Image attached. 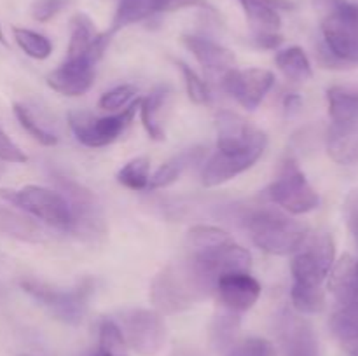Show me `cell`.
<instances>
[{
	"label": "cell",
	"mask_w": 358,
	"mask_h": 356,
	"mask_svg": "<svg viewBox=\"0 0 358 356\" xmlns=\"http://www.w3.org/2000/svg\"><path fill=\"white\" fill-rule=\"evenodd\" d=\"M283 107H285V112H296L301 108V96H297V94H289V96L285 98V103H283Z\"/></svg>",
	"instance_id": "cell-43"
},
{
	"label": "cell",
	"mask_w": 358,
	"mask_h": 356,
	"mask_svg": "<svg viewBox=\"0 0 358 356\" xmlns=\"http://www.w3.org/2000/svg\"><path fill=\"white\" fill-rule=\"evenodd\" d=\"M336 262L334 237L329 232L315 234L294 253L290 262L292 285L304 288H322Z\"/></svg>",
	"instance_id": "cell-7"
},
{
	"label": "cell",
	"mask_w": 358,
	"mask_h": 356,
	"mask_svg": "<svg viewBox=\"0 0 358 356\" xmlns=\"http://www.w3.org/2000/svg\"><path fill=\"white\" fill-rule=\"evenodd\" d=\"M56 184L59 185V191L69 202L70 218H72L69 232L91 241H96L98 237L105 236V230H107L105 220L93 192L63 175L56 177Z\"/></svg>",
	"instance_id": "cell-9"
},
{
	"label": "cell",
	"mask_w": 358,
	"mask_h": 356,
	"mask_svg": "<svg viewBox=\"0 0 358 356\" xmlns=\"http://www.w3.org/2000/svg\"><path fill=\"white\" fill-rule=\"evenodd\" d=\"M171 100H173V89L168 84H159L145 98L140 100L138 110L143 128L149 133L150 138L157 142L166 138L164 121L170 112Z\"/></svg>",
	"instance_id": "cell-18"
},
{
	"label": "cell",
	"mask_w": 358,
	"mask_h": 356,
	"mask_svg": "<svg viewBox=\"0 0 358 356\" xmlns=\"http://www.w3.org/2000/svg\"><path fill=\"white\" fill-rule=\"evenodd\" d=\"M261 283L250 272H229L217 279L215 292L220 306L241 314L252 309L261 297Z\"/></svg>",
	"instance_id": "cell-15"
},
{
	"label": "cell",
	"mask_w": 358,
	"mask_h": 356,
	"mask_svg": "<svg viewBox=\"0 0 358 356\" xmlns=\"http://www.w3.org/2000/svg\"><path fill=\"white\" fill-rule=\"evenodd\" d=\"M348 353H350V356H358V344L348 346Z\"/></svg>",
	"instance_id": "cell-44"
},
{
	"label": "cell",
	"mask_w": 358,
	"mask_h": 356,
	"mask_svg": "<svg viewBox=\"0 0 358 356\" xmlns=\"http://www.w3.org/2000/svg\"><path fill=\"white\" fill-rule=\"evenodd\" d=\"M327 105L332 124H350V122H358V87H329Z\"/></svg>",
	"instance_id": "cell-23"
},
{
	"label": "cell",
	"mask_w": 358,
	"mask_h": 356,
	"mask_svg": "<svg viewBox=\"0 0 358 356\" xmlns=\"http://www.w3.org/2000/svg\"><path fill=\"white\" fill-rule=\"evenodd\" d=\"M154 14L175 13V10L189 9V7H205V0H150Z\"/></svg>",
	"instance_id": "cell-41"
},
{
	"label": "cell",
	"mask_w": 358,
	"mask_h": 356,
	"mask_svg": "<svg viewBox=\"0 0 358 356\" xmlns=\"http://www.w3.org/2000/svg\"><path fill=\"white\" fill-rule=\"evenodd\" d=\"M266 195L290 215H304L317 209L320 205L317 191L311 187L294 157H287L283 161L276 178L266 188Z\"/></svg>",
	"instance_id": "cell-6"
},
{
	"label": "cell",
	"mask_w": 358,
	"mask_h": 356,
	"mask_svg": "<svg viewBox=\"0 0 358 356\" xmlns=\"http://www.w3.org/2000/svg\"><path fill=\"white\" fill-rule=\"evenodd\" d=\"M154 16L152 3L150 0H119V6L115 9L114 20L108 34L114 35L115 31L129 27V24L140 23L147 17Z\"/></svg>",
	"instance_id": "cell-29"
},
{
	"label": "cell",
	"mask_w": 358,
	"mask_h": 356,
	"mask_svg": "<svg viewBox=\"0 0 358 356\" xmlns=\"http://www.w3.org/2000/svg\"><path fill=\"white\" fill-rule=\"evenodd\" d=\"M238 2L243 7L254 34L278 31L282 27L278 10H289L294 7L289 0H238Z\"/></svg>",
	"instance_id": "cell-20"
},
{
	"label": "cell",
	"mask_w": 358,
	"mask_h": 356,
	"mask_svg": "<svg viewBox=\"0 0 358 356\" xmlns=\"http://www.w3.org/2000/svg\"><path fill=\"white\" fill-rule=\"evenodd\" d=\"M0 161L10 164H23L27 163L28 157L6 133L0 129Z\"/></svg>",
	"instance_id": "cell-39"
},
{
	"label": "cell",
	"mask_w": 358,
	"mask_h": 356,
	"mask_svg": "<svg viewBox=\"0 0 358 356\" xmlns=\"http://www.w3.org/2000/svg\"><path fill=\"white\" fill-rule=\"evenodd\" d=\"M177 65L180 66V72L184 75L185 80V89H187L189 98L192 100V103L196 105H210L212 103V93L208 89V84L184 61H177Z\"/></svg>",
	"instance_id": "cell-35"
},
{
	"label": "cell",
	"mask_w": 358,
	"mask_h": 356,
	"mask_svg": "<svg viewBox=\"0 0 358 356\" xmlns=\"http://www.w3.org/2000/svg\"><path fill=\"white\" fill-rule=\"evenodd\" d=\"M252 241L271 255L296 253L308 239V225L271 208H259L243 216Z\"/></svg>",
	"instance_id": "cell-2"
},
{
	"label": "cell",
	"mask_w": 358,
	"mask_h": 356,
	"mask_svg": "<svg viewBox=\"0 0 358 356\" xmlns=\"http://www.w3.org/2000/svg\"><path fill=\"white\" fill-rule=\"evenodd\" d=\"M233 236L227 230L213 225H192L185 236V244H187L191 253H199V251L212 250V248L222 246V244L233 243Z\"/></svg>",
	"instance_id": "cell-26"
},
{
	"label": "cell",
	"mask_w": 358,
	"mask_h": 356,
	"mask_svg": "<svg viewBox=\"0 0 358 356\" xmlns=\"http://www.w3.org/2000/svg\"><path fill=\"white\" fill-rule=\"evenodd\" d=\"M136 94H138V89H136L135 86H131V84H122V86H117L114 87V89L101 94L98 105H100V108H103V110L117 112L126 108L128 105H131L133 101L138 98Z\"/></svg>",
	"instance_id": "cell-37"
},
{
	"label": "cell",
	"mask_w": 358,
	"mask_h": 356,
	"mask_svg": "<svg viewBox=\"0 0 358 356\" xmlns=\"http://www.w3.org/2000/svg\"><path fill=\"white\" fill-rule=\"evenodd\" d=\"M187 260L210 293L215 292V283L220 276L229 272H248L252 267L250 251L234 241L212 250L191 253Z\"/></svg>",
	"instance_id": "cell-11"
},
{
	"label": "cell",
	"mask_w": 358,
	"mask_h": 356,
	"mask_svg": "<svg viewBox=\"0 0 358 356\" xmlns=\"http://www.w3.org/2000/svg\"><path fill=\"white\" fill-rule=\"evenodd\" d=\"M66 3H69V0H35L31 3V16H34V20L45 23V21L52 20L58 13H62Z\"/></svg>",
	"instance_id": "cell-38"
},
{
	"label": "cell",
	"mask_w": 358,
	"mask_h": 356,
	"mask_svg": "<svg viewBox=\"0 0 358 356\" xmlns=\"http://www.w3.org/2000/svg\"><path fill=\"white\" fill-rule=\"evenodd\" d=\"M276 66L280 72L292 82H306L313 77V68L308 54L304 52L303 47L299 45H292V47L282 49L276 52Z\"/></svg>",
	"instance_id": "cell-24"
},
{
	"label": "cell",
	"mask_w": 358,
	"mask_h": 356,
	"mask_svg": "<svg viewBox=\"0 0 358 356\" xmlns=\"http://www.w3.org/2000/svg\"><path fill=\"white\" fill-rule=\"evenodd\" d=\"M96 35L98 31L94 30V24L91 21V17L83 13L76 14L72 17V34H70L66 58H80V56H86L87 49L91 47Z\"/></svg>",
	"instance_id": "cell-28"
},
{
	"label": "cell",
	"mask_w": 358,
	"mask_h": 356,
	"mask_svg": "<svg viewBox=\"0 0 358 356\" xmlns=\"http://www.w3.org/2000/svg\"><path fill=\"white\" fill-rule=\"evenodd\" d=\"M117 325L126 346L140 356L157 355L166 342V323L154 309H124L119 313Z\"/></svg>",
	"instance_id": "cell-10"
},
{
	"label": "cell",
	"mask_w": 358,
	"mask_h": 356,
	"mask_svg": "<svg viewBox=\"0 0 358 356\" xmlns=\"http://www.w3.org/2000/svg\"><path fill=\"white\" fill-rule=\"evenodd\" d=\"M266 147H268V140L261 143H255L254 147L241 152H219L208 157L201 171V181L206 187H217L220 184H226L231 178L238 177L243 171L250 170L255 163L262 157Z\"/></svg>",
	"instance_id": "cell-13"
},
{
	"label": "cell",
	"mask_w": 358,
	"mask_h": 356,
	"mask_svg": "<svg viewBox=\"0 0 358 356\" xmlns=\"http://www.w3.org/2000/svg\"><path fill=\"white\" fill-rule=\"evenodd\" d=\"M182 44L192 52V56L208 73L222 77L229 70L236 68L234 52L210 38L199 37V35H184Z\"/></svg>",
	"instance_id": "cell-17"
},
{
	"label": "cell",
	"mask_w": 358,
	"mask_h": 356,
	"mask_svg": "<svg viewBox=\"0 0 358 356\" xmlns=\"http://www.w3.org/2000/svg\"><path fill=\"white\" fill-rule=\"evenodd\" d=\"M24 356H27V355H24Z\"/></svg>",
	"instance_id": "cell-46"
},
{
	"label": "cell",
	"mask_w": 358,
	"mask_h": 356,
	"mask_svg": "<svg viewBox=\"0 0 358 356\" xmlns=\"http://www.w3.org/2000/svg\"><path fill=\"white\" fill-rule=\"evenodd\" d=\"M203 154H205V150H203L201 147H192V149H187L184 150V152L178 154V156L171 157L170 161L161 164V166L154 171V175H150L149 187L147 188L157 191V188H164L168 187V185H171L173 181L178 180V177H180L191 164L199 163V161L203 159Z\"/></svg>",
	"instance_id": "cell-22"
},
{
	"label": "cell",
	"mask_w": 358,
	"mask_h": 356,
	"mask_svg": "<svg viewBox=\"0 0 358 356\" xmlns=\"http://www.w3.org/2000/svg\"><path fill=\"white\" fill-rule=\"evenodd\" d=\"M275 86L273 72L264 68H233L222 75V87L247 110H255Z\"/></svg>",
	"instance_id": "cell-12"
},
{
	"label": "cell",
	"mask_w": 358,
	"mask_h": 356,
	"mask_svg": "<svg viewBox=\"0 0 358 356\" xmlns=\"http://www.w3.org/2000/svg\"><path fill=\"white\" fill-rule=\"evenodd\" d=\"M210 295L212 293L203 285L187 258L161 269L150 283V300L159 314L182 313Z\"/></svg>",
	"instance_id": "cell-1"
},
{
	"label": "cell",
	"mask_w": 358,
	"mask_h": 356,
	"mask_svg": "<svg viewBox=\"0 0 358 356\" xmlns=\"http://www.w3.org/2000/svg\"><path fill=\"white\" fill-rule=\"evenodd\" d=\"M343 213H345V222L352 236L355 237L358 246V188H353L345 199V206H343Z\"/></svg>",
	"instance_id": "cell-40"
},
{
	"label": "cell",
	"mask_w": 358,
	"mask_h": 356,
	"mask_svg": "<svg viewBox=\"0 0 358 356\" xmlns=\"http://www.w3.org/2000/svg\"><path fill=\"white\" fill-rule=\"evenodd\" d=\"M226 356H276V348L264 337H248L234 342Z\"/></svg>",
	"instance_id": "cell-36"
},
{
	"label": "cell",
	"mask_w": 358,
	"mask_h": 356,
	"mask_svg": "<svg viewBox=\"0 0 358 356\" xmlns=\"http://www.w3.org/2000/svg\"><path fill=\"white\" fill-rule=\"evenodd\" d=\"M240 330V314L222 307L212 323V344L217 351H227L236 342Z\"/></svg>",
	"instance_id": "cell-27"
},
{
	"label": "cell",
	"mask_w": 358,
	"mask_h": 356,
	"mask_svg": "<svg viewBox=\"0 0 358 356\" xmlns=\"http://www.w3.org/2000/svg\"><path fill=\"white\" fill-rule=\"evenodd\" d=\"M0 44L7 45V40H6V35H3V31H2V27H0Z\"/></svg>",
	"instance_id": "cell-45"
},
{
	"label": "cell",
	"mask_w": 358,
	"mask_h": 356,
	"mask_svg": "<svg viewBox=\"0 0 358 356\" xmlns=\"http://www.w3.org/2000/svg\"><path fill=\"white\" fill-rule=\"evenodd\" d=\"M217 126V150L219 152H241L255 143H261L268 140L264 131L254 128L248 121H245L241 115L229 110H220L215 115Z\"/></svg>",
	"instance_id": "cell-14"
},
{
	"label": "cell",
	"mask_w": 358,
	"mask_h": 356,
	"mask_svg": "<svg viewBox=\"0 0 358 356\" xmlns=\"http://www.w3.org/2000/svg\"><path fill=\"white\" fill-rule=\"evenodd\" d=\"M282 341L285 356H320L313 327L303 318L289 313L283 316Z\"/></svg>",
	"instance_id": "cell-19"
},
{
	"label": "cell",
	"mask_w": 358,
	"mask_h": 356,
	"mask_svg": "<svg viewBox=\"0 0 358 356\" xmlns=\"http://www.w3.org/2000/svg\"><path fill=\"white\" fill-rule=\"evenodd\" d=\"M331 332L348 346L358 344V307H339L331 316Z\"/></svg>",
	"instance_id": "cell-30"
},
{
	"label": "cell",
	"mask_w": 358,
	"mask_h": 356,
	"mask_svg": "<svg viewBox=\"0 0 358 356\" xmlns=\"http://www.w3.org/2000/svg\"><path fill=\"white\" fill-rule=\"evenodd\" d=\"M90 356H128L124 335L117 321L103 318L98 325V348Z\"/></svg>",
	"instance_id": "cell-25"
},
{
	"label": "cell",
	"mask_w": 358,
	"mask_h": 356,
	"mask_svg": "<svg viewBox=\"0 0 358 356\" xmlns=\"http://www.w3.org/2000/svg\"><path fill=\"white\" fill-rule=\"evenodd\" d=\"M13 110H14V115H16L17 122L21 124V128H23L24 131H27L28 135L31 136V138L37 140L41 145L52 147V145H56V143H58V138H56V136L52 135L51 131H48L44 126L38 124L37 119L34 117V114H31V112L28 110L24 105L16 103L13 107Z\"/></svg>",
	"instance_id": "cell-34"
},
{
	"label": "cell",
	"mask_w": 358,
	"mask_h": 356,
	"mask_svg": "<svg viewBox=\"0 0 358 356\" xmlns=\"http://www.w3.org/2000/svg\"><path fill=\"white\" fill-rule=\"evenodd\" d=\"M0 198L48 225L69 230L72 220L70 208L59 191L41 185H24L21 188H0Z\"/></svg>",
	"instance_id": "cell-5"
},
{
	"label": "cell",
	"mask_w": 358,
	"mask_h": 356,
	"mask_svg": "<svg viewBox=\"0 0 358 356\" xmlns=\"http://www.w3.org/2000/svg\"><path fill=\"white\" fill-rule=\"evenodd\" d=\"M138 105L140 98H136L131 105L122 108L119 114L107 115V117H98L90 112L80 110L69 112V126L77 142L91 147V149H100V147H107L108 143L119 138V135L128 128L129 122L135 117Z\"/></svg>",
	"instance_id": "cell-8"
},
{
	"label": "cell",
	"mask_w": 358,
	"mask_h": 356,
	"mask_svg": "<svg viewBox=\"0 0 358 356\" xmlns=\"http://www.w3.org/2000/svg\"><path fill=\"white\" fill-rule=\"evenodd\" d=\"M21 290L37 300L52 318L69 325H77L84 320L87 302L94 292V279L84 278L72 288H56L35 278H23Z\"/></svg>",
	"instance_id": "cell-4"
},
{
	"label": "cell",
	"mask_w": 358,
	"mask_h": 356,
	"mask_svg": "<svg viewBox=\"0 0 358 356\" xmlns=\"http://www.w3.org/2000/svg\"><path fill=\"white\" fill-rule=\"evenodd\" d=\"M150 161L147 156H138L128 161L117 171V181L129 191H145L149 187Z\"/></svg>",
	"instance_id": "cell-31"
},
{
	"label": "cell",
	"mask_w": 358,
	"mask_h": 356,
	"mask_svg": "<svg viewBox=\"0 0 358 356\" xmlns=\"http://www.w3.org/2000/svg\"><path fill=\"white\" fill-rule=\"evenodd\" d=\"M290 300L294 309L303 314H317L325 307V293L322 288H304V286L292 285Z\"/></svg>",
	"instance_id": "cell-33"
},
{
	"label": "cell",
	"mask_w": 358,
	"mask_h": 356,
	"mask_svg": "<svg viewBox=\"0 0 358 356\" xmlns=\"http://www.w3.org/2000/svg\"><path fill=\"white\" fill-rule=\"evenodd\" d=\"M327 154L343 166L358 163V122L331 126L327 131Z\"/></svg>",
	"instance_id": "cell-21"
},
{
	"label": "cell",
	"mask_w": 358,
	"mask_h": 356,
	"mask_svg": "<svg viewBox=\"0 0 358 356\" xmlns=\"http://www.w3.org/2000/svg\"><path fill=\"white\" fill-rule=\"evenodd\" d=\"M322 16V44L345 66L358 65V6L350 0H313Z\"/></svg>",
	"instance_id": "cell-3"
},
{
	"label": "cell",
	"mask_w": 358,
	"mask_h": 356,
	"mask_svg": "<svg viewBox=\"0 0 358 356\" xmlns=\"http://www.w3.org/2000/svg\"><path fill=\"white\" fill-rule=\"evenodd\" d=\"M96 63L87 56L66 58L58 68L48 75V86L65 96H80L87 93L94 82Z\"/></svg>",
	"instance_id": "cell-16"
},
{
	"label": "cell",
	"mask_w": 358,
	"mask_h": 356,
	"mask_svg": "<svg viewBox=\"0 0 358 356\" xmlns=\"http://www.w3.org/2000/svg\"><path fill=\"white\" fill-rule=\"evenodd\" d=\"M14 40L21 51L34 59H45L52 52V44L48 37L28 28H13Z\"/></svg>",
	"instance_id": "cell-32"
},
{
	"label": "cell",
	"mask_w": 358,
	"mask_h": 356,
	"mask_svg": "<svg viewBox=\"0 0 358 356\" xmlns=\"http://www.w3.org/2000/svg\"><path fill=\"white\" fill-rule=\"evenodd\" d=\"M283 42L282 35L276 31H268V34H254V44L261 49H276Z\"/></svg>",
	"instance_id": "cell-42"
}]
</instances>
